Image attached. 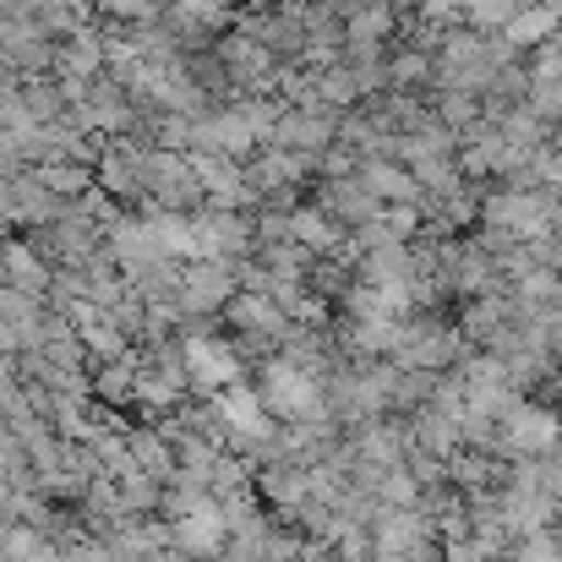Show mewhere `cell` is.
<instances>
[{"label": "cell", "instance_id": "obj_23", "mask_svg": "<svg viewBox=\"0 0 562 562\" xmlns=\"http://www.w3.org/2000/svg\"><path fill=\"white\" fill-rule=\"evenodd\" d=\"M558 448H562V442H558Z\"/></svg>", "mask_w": 562, "mask_h": 562}, {"label": "cell", "instance_id": "obj_8", "mask_svg": "<svg viewBox=\"0 0 562 562\" xmlns=\"http://www.w3.org/2000/svg\"><path fill=\"white\" fill-rule=\"evenodd\" d=\"M262 148V132L251 126L246 104H224V110H207L196 115V137H191V154H224V159H240Z\"/></svg>", "mask_w": 562, "mask_h": 562}, {"label": "cell", "instance_id": "obj_14", "mask_svg": "<svg viewBox=\"0 0 562 562\" xmlns=\"http://www.w3.org/2000/svg\"><path fill=\"white\" fill-rule=\"evenodd\" d=\"M361 187L372 191L376 202H426V191L415 181V170L409 165H398V159H387V154H372V159H361Z\"/></svg>", "mask_w": 562, "mask_h": 562}, {"label": "cell", "instance_id": "obj_1", "mask_svg": "<svg viewBox=\"0 0 562 562\" xmlns=\"http://www.w3.org/2000/svg\"><path fill=\"white\" fill-rule=\"evenodd\" d=\"M481 218L497 229V240H541L558 229V202L541 187H508L481 202Z\"/></svg>", "mask_w": 562, "mask_h": 562}, {"label": "cell", "instance_id": "obj_17", "mask_svg": "<svg viewBox=\"0 0 562 562\" xmlns=\"http://www.w3.org/2000/svg\"><path fill=\"white\" fill-rule=\"evenodd\" d=\"M33 176L55 191V196H82V191L93 187V176H88V165H82V159H55V165L44 159Z\"/></svg>", "mask_w": 562, "mask_h": 562}, {"label": "cell", "instance_id": "obj_6", "mask_svg": "<svg viewBox=\"0 0 562 562\" xmlns=\"http://www.w3.org/2000/svg\"><path fill=\"white\" fill-rule=\"evenodd\" d=\"M224 323L235 328V339L240 345H257V350H284V339H290V312L273 301V295H262V290H240L229 306H224Z\"/></svg>", "mask_w": 562, "mask_h": 562}, {"label": "cell", "instance_id": "obj_4", "mask_svg": "<svg viewBox=\"0 0 562 562\" xmlns=\"http://www.w3.org/2000/svg\"><path fill=\"white\" fill-rule=\"evenodd\" d=\"M213 404V415L224 420V431H229V442L235 448H273L279 442V415L268 409V398H262V387H246V382H235V387H224V393H213L207 398Z\"/></svg>", "mask_w": 562, "mask_h": 562}, {"label": "cell", "instance_id": "obj_12", "mask_svg": "<svg viewBox=\"0 0 562 562\" xmlns=\"http://www.w3.org/2000/svg\"><path fill=\"white\" fill-rule=\"evenodd\" d=\"M0 279L44 301V295L55 290V262H49L38 246H27V240H5V246H0Z\"/></svg>", "mask_w": 562, "mask_h": 562}, {"label": "cell", "instance_id": "obj_22", "mask_svg": "<svg viewBox=\"0 0 562 562\" xmlns=\"http://www.w3.org/2000/svg\"><path fill=\"white\" fill-rule=\"evenodd\" d=\"M99 11H110V16H121V22H143V16L165 11V0H99Z\"/></svg>", "mask_w": 562, "mask_h": 562}, {"label": "cell", "instance_id": "obj_20", "mask_svg": "<svg viewBox=\"0 0 562 562\" xmlns=\"http://www.w3.org/2000/svg\"><path fill=\"white\" fill-rule=\"evenodd\" d=\"M525 104L547 121V126H558L562 121V82H536L530 77V93H525Z\"/></svg>", "mask_w": 562, "mask_h": 562}, {"label": "cell", "instance_id": "obj_9", "mask_svg": "<svg viewBox=\"0 0 562 562\" xmlns=\"http://www.w3.org/2000/svg\"><path fill=\"white\" fill-rule=\"evenodd\" d=\"M170 547L191 552V558H224L229 552V514L218 508V497H207L191 514L170 519Z\"/></svg>", "mask_w": 562, "mask_h": 562}, {"label": "cell", "instance_id": "obj_5", "mask_svg": "<svg viewBox=\"0 0 562 562\" xmlns=\"http://www.w3.org/2000/svg\"><path fill=\"white\" fill-rule=\"evenodd\" d=\"M235 295H240V268H235L229 257H196V262H181L176 301H181L187 317H213V312H224Z\"/></svg>", "mask_w": 562, "mask_h": 562}, {"label": "cell", "instance_id": "obj_16", "mask_svg": "<svg viewBox=\"0 0 562 562\" xmlns=\"http://www.w3.org/2000/svg\"><path fill=\"white\" fill-rule=\"evenodd\" d=\"M558 33H562L558 0H547V5H519V11L508 16V27H503V38H508L514 49H541V44H552Z\"/></svg>", "mask_w": 562, "mask_h": 562}, {"label": "cell", "instance_id": "obj_13", "mask_svg": "<svg viewBox=\"0 0 562 562\" xmlns=\"http://www.w3.org/2000/svg\"><path fill=\"white\" fill-rule=\"evenodd\" d=\"M284 235L290 240H301L312 257H334V251H345V224L317 202V207H290L284 213Z\"/></svg>", "mask_w": 562, "mask_h": 562}, {"label": "cell", "instance_id": "obj_7", "mask_svg": "<svg viewBox=\"0 0 562 562\" xmlns=\"http://www.w3.org/2000/svg\"><path fill=\"white\" fill-rule=\"evenodd\" d=\"M558 442H562V415L552 404L519 398V404L503 415V426H497V448L514 453V459H541V453H552Z\"/></svg>", "mask_w": 562, "mask_h": 562}, {"label": "cell", "instance_id": "obj_19", "mask_svg": "<svg viewBox=\"0 0 562 562\" xmlns=\"http://www.w3.org/2000/svg\"><path fill=\"white\" fill-rule=\"evenodd\" d=\"M426 71H437V60H426V49H404V55H393L387 82L393 88H415V82H426Z\"/></svg>", "mask_w": 562, "mask_h": 562}, {"label": "cell", "instance_id": "obj_10", "mask_svg": "<svg viewBox=\"0 0 562 562\" xmlns=\"http://www.w3.org/2000/svg\"><path fill=\"white\" fill-rule=\"evenodd\" d=\"M191 165H196V181H202V196L213 202V207H246L257 191L246 181V170L235 165V159H224V154H191Z\"/></svg>", "mask_w": 562, "mask_h": 562}, {"label": "cell", "instance_id": "obj_11", "mask_svg": "<svg viewBox=\"0 0 562 562\" xmlns=\"http://www.w3.org/2000/svg\"><path fill=\"white\" fill-rule=\"evenodd\" d=\"M218 60H224L246 88H273V82H279V60H273V49H268L262 38H251L246 27L229 33V38L218 44Z\"/></svg>", "mask_w": 562, "mask_h": 562}, {"label": "cell", "instance_id": "obj_2", "mask_svg": "<svg viewBox=\"0 0 562 562\" xmlns=\"http://www.w3.org/2000/svg\"><path fill=\"white\" fill-rule=\"evenodd\" d=\"M262 398H268V409L279 415V420H312V415H323V409H334L328 398H323V376L306 372L301 361H290L284 350H273L268 361H262Z\"/></svg>", "mask_w": 562, "mask_h": 562}, {"label": "cell", "instance_id": "obj_15", "mask_svg": "<svg viewBox=\"0 0 562 562\" xmlns=\"http://www.w3.org/2000/svg\"><path fill=\"white\" fill-rule=\"evenodd\" d=\"M317 196H323V207H328L345 229H361L367 218H376V207H382L372 191L361 187V176H334V181H323Z\"/></svg>", "mask_w": 562, "mask_h": 562}, {"label": "cell", "instance_id": "obj_21", "mask_svg": "<svg viewBox=\"0 0 562 562\" xmlns=\"http://www.w3.org/2000/svg\"><path fill=\"white\" fill-rule=\"evenodd\" d=\"M60 547H66V562H110L104 536H93V530H77V536H66Z\"/></svg>", "mask_w": 562, "mask_h": 562}, {"label": "cell", "instance_id": "obj_18", "mask_svg": "<svg viewBox=\"0 0 562 562\" xmlns=\"http://www.w3.org/2000/svg\"><path fill=\"white\" fill-rule=\"evenodd\" d=\"M514 11H519V0H464V27H475V33H503Z\"/></svg>", "mask_w": 562, "mask_h": 562}, {"label": "cell", "instance_id": "obj_3", "mask_svg": "<svg viewBox=\"0 0 562 562\" xmlns=\"http://www.w3.org/2000/svg\"><path fill=\"white\" fill-rule=\"evenodd\" d=\"M181 356H187V382L202 393V398H213V393L246 382V350H240L235 339L213 334V328H191V334H181Z\"/></svg>", "mask_w": 562, "mask_h": 562}]
</instances>
